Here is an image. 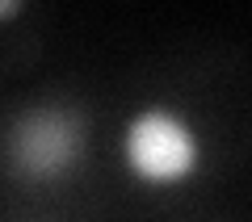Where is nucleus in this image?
<instances>
[{"mask_svg":"<svg viewBox=\"0 0 252 222\" xmlns=\"http://www.w3.org/2000/svg\"><path fill=\"white\" fill-rule=\"evenodd\" d=\"M89 155V122L76 105L34 101L4 126V164L26 185H59Z\"/></svg>","mask_w":252,"mask_h":222,"instance_id":"f03ea898","label":"nucleus"},{"mask_svg":"<svg viewBox=\"0 0 252 222\" xmlns=\"http://www.w3.org/2000/svg\"><path fill=\"white\" fill-rule=\"evenodd\" d=\"M126 176L143 189H181L206 168V130L172 101H147L118 134Z\"/></svg>","mask_w":252,"mask_h":222,"instance_id":"f257e3e1","label":"nucleus"},{"mask_svg":"<svg viewBox=\"0 0 252 222\" xmlns=\"http://www.w3.org/2000/svg\"><path fill=\"white\" fill-rule=\"evenodd\" d=\"M21 13H26V4H21V0H0V21L21 17Z\"/></svg>","mask_w":252,"mask_h":222,"instance_id":"7ed1b4c3","label":"nucleus"}]
</instances>
